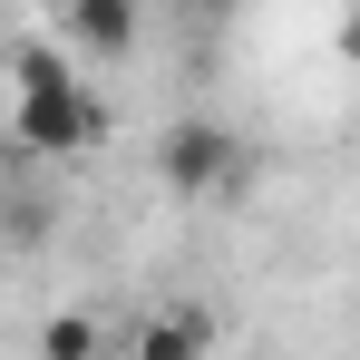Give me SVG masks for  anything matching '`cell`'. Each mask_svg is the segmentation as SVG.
I'll return each instance as SVG.
<instances>
[{"mask_svg": "<svg viewBox=\"0 0 360 360\" xmlns=\"http://www.w3.org/2000/svg\"><path fill=\"white\" fill-rule=\"evenodd\" d=\"M0 78H10V136L30 156H88V146H108V98L78 78V59L59 39L0 49Z\"/></svg>", "mask_w": 360, "mask_h": 360, "instance_id": "1", "label": "cell"}, {"mask_svg": "<svg viewBox=\"0 0 360 360\" xmlns=\"http://www.w3.org/2000/svg\"><path fill=\"white\" fill-rule=\"evenodd\" d=\"M156 176H166V195L205 205V195H224V185L243 176V136L224 117H176L156 136Z\"/></svg>", "mask_w": 360, "mask_h": 360, "instance_id": "2", "label": "cell"}, {"mask_svg": "<svg viewBox=\"0 0 360 360\" xmlns=\"http://www.w3.org/2000/svg\"><path fill=\"white\" fill-rule=\"evenodd\" d=\"M68 59H127L146 39V0H49Z\"/></svg>", "mask_w": 360, "mask_h": 360, "instance_id": "3", "label": "cell"}, {"mask_svg": "<svg viewBox=\"0 0 360 360\" xmlns=\"http://www.w3.org/2000/svg\"><path fill=\"white\" fill-rule=\"evenodd\" d=\"M205 351H214V321L205 311H146L117 360H205Z\"/></svg>", "mask_w": 360, "mask_h": 360, "instance_id": "4", "label": "cell"}, {"mask_svg": "<svg viewBox=\"0 0 360 360\" xmlns=\"http://www.w3.org/2000/svg\"><path fill=\"white\" fill-rule=\"evenodd\" d=\"M98 351H108V331L88 311H49L39 321V360H98Z\"/></svg>", "mask_w": 360, "mask_h": 360, "instance_id": "5", "label": "cell"}, {"mask_svg": "<svg viewBox=\"0 0 360 360\" xmlns=\"http://www.w3.org/2000/svg\"><path fill=\"white\" fill-rule=\"evenodd\" d=\"M341 59H351V68H360V20H351V30H341Z\"/></svg>", "mask_w": 360, "mask_h": 360, "instance_id": "6", "label": "cell"}, {"mask_svg": "<svg viewBox=\"0 0 360 360\" xmlns=\"http://www.w3.org/2000/svg\"><path fill=\"white\" fill-rule=\"evenodd\" d=\"M195 10H205V20H214V10H234V0H195Z\"/></svg>", "mask_w": 360, "mask_h": 360, "instance_id": "7", "label": "cell"}, {"mask_svg": "<svg viewBox=\"0 0 360 360\" xmlns=\"http://www.w3.org/2000/svg\"><path fill=\"white\" fill-rule=\"evenodd\" d=\"M98 360H108V351H98Z\"/></svg>", "mask_w": 360, "mask_h": 360, "instance_id": "8", "label": "cell"}]
</instances>
